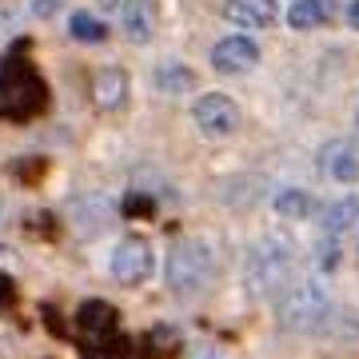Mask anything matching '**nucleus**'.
I'll return each mask as SVG.
<instances>
[{
  "label": "nucleus",
  "instance_id": "3",
  "mask_svg": "<svg viewBox=\"0 0 359 359\" xmlns=\"http://www.w3.org/2000/svg\"><path fill=\"white\" fill-rule=\"evenodd\" d=\"M212 271H216V256L204 240H180L172 252H168V287L180 295V299H192L212 283Z\"/></svg>",
  "mask_w": 359,
  "mask_h": 359
},
{
  "label": "nucleus",
  "instance_id": "15",
  "mask_svg": "<svg viewBox=\"0 0 359 359\" xmlns=\"http://www.w3.org/2000/svg\"><path fill=\"white\" fill-rule=\"evenodd\" d=\"M152 84H156L160 92H168V96H180V92H188V88L196 84V76H192V68H188V65H180V60H168V65L156 68Z\"/></svg>",
  "mask_w": 359,
  "mask_h": 359
},
{
  "label": "nucleus",
  "instance_id": "9",
  "mask_svg": "<svg viewBox=\"0 0 359 359\" xmlns=\"http://www.w3.org/2000/svg\"><path fill=\"white\" fill-rule=\"evenodd\" d=\"M224 20L236 28H244V32H264L280 20V8H276V0H228L224 4Z\"/></svg>",
  "mask_w": 359,
  "mask_h": 359
},
{
  "label": "nucleus",
  "instance_id": "7",
  "mask_svg": "<svg viewBox=\"0 0 359 359\" xmlns=\"http://www.w3.org/2000/svg\"><path fill=\"white\" fill-rule=\"evenodd\" d=\"M112 276H116V283H124V287H140V283L152 276V248H148V240L124 236L112 252Z\"/></svg>",
  "mask_w": 359,
  "mask_h": 359
},
{
  "label": "nucleus",
  "instance_id": "5",
  "mask_svg": "<svg viewBox=\"0 0 359 359\" xmlns=\"http://www.w3.org/2000/svg\"><path fill=\"white\" fill-rule=\"evenodd\" d=\"M276 308H280L283 327H292V332H311V327L327 316L332 299H327L323 280H299V283H287V287H283Z\"/></svg>",
  "mask_w": 359,
  "mask_h": 359
},
{
  "label": "nucleus",
  "instance_id": "16",
  "mask_svg": "<svg viewBox=\"0 0 359 359\" xmlns=\"http://www.w3.org/2000/svg\"><path fill=\"white\" fill-rule=\"evenodd\" d=\"M68 32H72V40H80V44H104V40H108L104 20L100 16H92V13H72Z\"/></svg>",
  "mask_w": 359,
  "mask_h": 359
},
{
  "label": "nucleus",
  "instance_id": "17",
  "mask_svg": "<svg viewBox=\"0 0 359 359\" xmlns=\"http://www.w3.org/2000/svg\"><path fill=\"white\" fill-rule=\"evenodd\" d=\"M276 212L283 219H308L311 216V196L304 188H287V192L276 196Z\"/></svg>",
  "mask_w": 359,
  "mask_h": 359
},
{
  "label": "nucleus",
  "instance_id": "21",
  "mask_svg": "<svg viewBox=\"0 0 359 359\" xmlns=\"http://www.w3.org/2000/svg\"><path fill=\"white\" fill-rule=\"evenodd\" d=\"M56 8H60V0H32V13H36L40 20H48Z\"/></svg>",
  "mask_w": 359,
  "mask_h": 359
},
{
  "label": "nucleus",
  "instance_id": "6",
  "mask_svg": "<svg viewBox=\"0 0 359 359\" xmlns=\"http://www.w3.org/2000/svg\"><path fill=\"white\" fill-rule=\"evenodd\" d=\"M192 116H196V128L204 132L208 140H228L231 132L240 128V108L224 92H204L196 100Z\"/></svg>",
  "mask_w": 359,
  "mask_h": 359
},
{
  "label": "nucleus",
  "instance_id": "4",
  "mask_svg": "<svg viewBox=\"0 0 359 359\" xmlns=\"http://www.w3.org/2000/svg\"><path fill=\"white\" fill-rule=\"evenodd\" d=\"M287 276H292V244L283 240H259L252 252H248L244 264V287L248 295H280L287 287Z\"/></svg>",
  "mask_w": 359,
  "mask_h": 359
},
{
  "label": "nucleus",
  "instance_id": "10",
  "mask_svg": "<svg viewBox=\"0 0 359 359\" xmlns=\"http://www.w3.org/2000/svg\"><path fill=\"white\" fill-rule=\"evenodd\" d=\"M128 88H132L128 72L108 65L92 76V104H96L100 112H116V108H124V100H128Z\"/></svg>",
  "mask_w": 359,
  "mask_h": 359
},
{
  "label": "nucleus",
  "instance_id": "2",
  "mask_svg": "<svg viewBox=\"0 0 359 359\" xmlns=\"http://www.w3.org/2000/svg\"><path fill=\"white\" fill-rule=\"evenodd\" d=\"M76 339L84 359H132V339L120 332V311L108 299H88L76 311Z\"/></svg>",
  "mask_w": 359,
  "mask_h": 359
},
{
  "label": "nucleus",
  "instance_id": "11",
  "mask_svg": "<svg viewBox=\"0 0 359 359\" xmlns=\"http://www.w3.org/2000/svg\"><path fill=\"white\" fill-rule=\"evenodd\" d=\"M320 168L323 176H332L335 184H355L359 180V148L351 140H332L320 148Z\"/></svg>",
  "mask_w": 359,
  "mask_h": 359
},
{
  "label": "nucleus",
  "instance_id": "8",
  "mask_svg": "<svg viewBox=\"0 0 359 359\" xmlns=\"http://www.w3.org/2000/svg\"><path fill=\"white\" fill-rule=\"evenodd\" d=\"M212 68H216L219 76H244V72H252V68L259 65V44L252 36H224L212 44Z\"/></svg>",
  "mask_w": 359,
  "mask_h": 359
},
{
  "label": "nucleus",
  "instance_id": "20",
  "mask_svg": "<svg viewBox=\"0 0 359 359\" xmlns=\"http://www.w3.org/2000/svg\"><path fill=\"white\" fill-rule=\"evenodd\" d=\"M13 299H16L13 280H8V276H0V311H8V308H13Z\"/></svg>",
  "mask_w": 359,
  "mask_h": 359
},
{
  "label": "nucleus",
  "instance_id": "19",
  "mask_svg": "<svg viewBox=\"0 0 359 359\" xmlns=\"http://www.w3.org/2000/svg\"><path fill=\"white\" fill-rule=\"evenodd\" d=\"M316 256H320V268H323V271H332L335 264H339V236H327V231H320Z\"/></svg>",
  "mask_w": 359,
  "mask_h": 359
},
{
  "label": "nucleus",
  "instance_id": "12",
  "mask_svg": "<svg viewBox=\"0 0 359 359\" xmlns=\"http://www.w3.org/2000/svg\"><path fill=\"white\" fill-rule=\"evenodd\" d=\"M120 28L132 44H148L156 36V4L152 0H124L120 4Z\"/></svg>",
  "mask_w": 359,
  "mask_h": 359
},
{
  "label": "nucleus",
  "instance_id": "14",
  "mask_svg": "<svg viewBox=\"0 0 359 359\" xmlns=\"http://www.w3.org/2000/svg\"><path fill=\"white\" fill-rule=\"evenodd\" d=\"M355 219H359V196H339L332 208H323L320 231H327V236H344Z\"/></svg>",
  "mask_w": 359,
  "mask_h": 359
},
{
  "label": "nucleus",
  "instance_id": "22",
  "mask_svg": "<svg viewBox=\"0 0 359 359\" xmlns=\"http://www.w3.org/2000/svg\"><path fill=\"white\" fill-rule=\"evenodd\" d=\"M347 25L359 32V0H351V4H347Z\"/></svg>",
  "mask_w": 359,
  "mask_h": 359
},
{
  "label": "nucleus",
  "instance_id": "1",
  "mask_svg": "<svg viewBox=\"0 0 359 359\" xmlns=\"http://www.w3.org/2000/svg\"><path fill=\"white\" fill-rule=\"evenodd\" d=\"M48 108V84L28 60H20V48L0 60V116L28 124Z\"/></svg>",
  "mask_w": 359,
  "mask_h": 359
},
{
  "label": "nucleus",
  "instance_id": "18",
  "mask_svg": "<svg viewBox=\"0 0 359 359\" xmlns=\"http://www.w3.org/2000/svg\"><path fill=\"white\" fill-rule=\"evenodd\" d=\"M148 351H160V359H172L180 351V339H176V332H168V327H156V332H148ZM148 355V359H152Z\"/></svg>",
  "mask_w": 359,
  "mask_h": 359
},
{
  "label": "nucleus",
  "instance_id": "13",
  "mask_svg": "<svg viewBox=\"0 0 359 359\" xmlns=\"http://www.w3.org/2000/svg\"><path fill=\"white\" fill-rule=\"evenodd\" d=\"M332 16H335V0H292L287 4V28H295V32L323 28Z\"/></svg>",
  "mask_w": 359,
  "mask_h": 359
}]
</instances>
